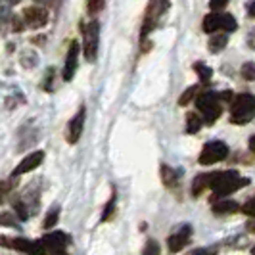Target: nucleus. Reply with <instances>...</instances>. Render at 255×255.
<instances>
[{
    "label": "nucleus",
    "mask_w": 255,
    "mask_h": 255,
    "mask_svg": "<svg viewBox=\"0 0 255 255\" xmlns=\"http://www.w3.org/2000/svg\"><path fill=\"white\" fill-rule=\"evenodd\" d=\"M242 211L246 215H250V217H255V196L248 202V204H244Z\"/></svg>",
    "instance_id": "c756f323"
},
{
    "label": "nucleus",
    "mask_w": 255,
    "mask_h": 255,
    "mask_svg": "<svg viewBox=\"0 0 255 255\" xmlns=\"http://www.w3.org/2000/svg\"><path fill=\"white\" fill-rule=\"evenodd\" d=\"M12 25H13V31H23V25H25V21H21L17 15H12Z\"/></svg>",
    "instance_id": "473e14b6"
},
{
    "label": "nucleus",
    "mask_w": 255,
    "mask_h": 255,
    "mask_svg": "<svg viewBox=\"0 0 255 255\" xmlns=\"http://www.w3.org/2000/svg\"><path fill=\"white\" fill-rule=\"evenodd\" d=\"M194 69H196V73L200 75V79L204 81V83H209V79L213 75V71H211V67H207L205 64H194Z\"/></svg>",
    "instance_id": "4be33fe9"
},
{
    "label": "nucleus",
    "mask_w": 255,
    "mask_h": 255,
    "mask_svg": "<svg viewBox=\"0 0 255 255\" xmlns=\"http://www.w3.org/2000/svg\"><path fill=\"white\" fill-rule=\"evenodd\" d=\"M227 4H229V0H211V2H209V8H211L213 12H217V10H223Z\"/></svg>",
    "instance_id": "7c9ffc66"
},
{
    "label": "nucleus",
    "mask_w": 255,
    "mask_h": 255,
    "mask_svg": "<svg viewBox=\"0 0 255 255\" xmlns=\"http://www.w3.org/2000/svg\"><path fill=\"white\" fill-rule=\"evenodd\" d=\"M196 106L202 114V119H204L207 125H213L217 121L221 114H223V108H221V100L215 92H204L196 98Z\"/></svg>",
    "instance_id": "20e7f679"
},
{
    "label": "nucleus",
    "mask_w": 255,
    "mask_h": 255,
    "mask_svg": "<svg viewBox=\"0 0 255 255\" xmlns=\"http://www.w3.org/2000/svg\"><path fill=\"white\" fill-rule=\"evenodd\" d=\"M207 184L213 190L215 198H225L232 192L248 186L250 179H240L236 171H221V173H207Z\"/></svg>",
    "instance_id": "f257e3e1"
},
{
    "label": "nucleus",
    "mask_w": 255,
    "mask_h": 255,
    "mask_svg": "<svg viewBox=\"0 0 255 255\" xmlns=\"http://www.w3.org/2000/svg\"><path fill=\"white\" fill-rule=\"evenodd\" d=\"M40 244L44 246L46 254H50V252H65V248H67V244H69V236H67L65 232L56 230V232L44 234Z\"/></svg>",
    "instance_id": "6e6552de"
},
{
    "label": "nucleus",
    "mask_w": 255,
    "mask_h": 255,
    "mask_svg": "<svg viewBox=\"0 0 255 255\" xmlns=\"http://www.w3.org/2000/svg\"><path fill=\"white\" fill-rule=\"evenodd\" d=\"M8 19H12L10 4L8 2H0V21H8Z\"/></svg>",
    "instance_id": "c85d7f7f"
},
{
    "label": "nucleus",
    "mask_w": 255,
    "mask_h": 255,
    "mask_svg": "<svg viewBox=\"0 0 255 255\" xmlns=\"http://www.w3.org/2000/svg\"><path fill=\"white\" fill-rule=\"evenodd\" d=\"M221 29L227 31V33H232V31L238 29V23L230 13H221Z\"/></svg>",
    "instance_id": "aec40b11"
},
{
    "label": "nucleus",
    "mask_w": 255,
    "mask_h": 255,
    "mask_svg": "<svg viewBox=\"0 0 255 255\" xmlns=\"http://www.w3.org/2000/svg\"><path fill=\"white\" fill-rule=\"evenodd\" d=\"M252 254H254V255H255V246H254V250H252Z\"/></svg>",
    "instance_id": "58836bf2"
},
{
    "label": "nucleus",
    "mask_w": 255,
    "mask_h": 255,
    "mask_svg": "<svg viewBox=\"0 0 255 255\" xmlns=\"http://www.w3.org/2000/svg\"><path fill=\"white\" fill-rule=\"evenodd\" d=\"M104 4H106L104 0H89L87 2V8H89L90 13H98L104 10Z\"/></svg>",
    "instance_id": "bb28decb"
},
{
    "label": "nucleus",
    "mask_w": 255,
    "mask_h": 255,
    "mask_svg": "<svg viewBox=\"0 0 255 255\" xmlns=\"http://www.w3.org/2000/svg\"><path fill=\"white\" fill-rule=\"evenodd\" d=\"M192 255H217V248H202V250H196Z\"/></svg>",
    "instance_id": "2f4dec72"
},
{
    "label": "nucleus",
    "mask_w": 255,
    "mask_h": 255,
    "mask_svg": "<svg viewBox=\"0 0 255 255\" xmlns=\"http://www.w3.org/2000/svg\"><path fill=\"white\" fill-rule=\"evenodd\" d=\"M246 10H248V15H250V17H255V0H250V2L246 4Z\"/></svg>",
    "instance_id": "72a5a7b5"
},
{
    "label": "nucleus",
    "mask_w": 255,
    "mask_h": 255,
    "mask_svg": "<svg viewBox=\"0 0 255 255\" xmlns=\"http://www.w3.org/2000/svg\"><path fill=\"white\" fill-rule=\"evenodd\" d=\"M85 119H87V108L81 106L79 112L73 115V119L69 121V138H67V140L71 142V144L79 142V138H81L83 127H85Z\"/></svg>",
    "instance_id": "f8f14e48"
},
{
    "label": "nucleus",
    "mask_w": 255,
    "mask_h": 255,
    "mask_svg": "<svg viewBox=\"0 0 255 255\" xmlns=\"http://www.w3.org/2000/svg\"><path fill=\"white\" fill-rule=\"evenodd\" d=\"M58 219H60V209L58 207H52L50 211H48V215L44 219V229H52V227H56V223H58Z\"/></svg>",
    "instance_id": "5701e85b"
},
{
    "label": "nucleus",
    "mask_w": 255,
    "mask_h": 255,
    "mask_svg": "<svg viewBox=\"0 0 255 255\" xmlns=\"http://www.w3.org/2000/svg\"><path fill=\"white\" fill-rule=\"evenodd\" d=\"M142 255H159V244L155 242V240H150V242L146 244Z\"/></svg>",
    "instance_id": "cd10ccee"
},
{
    "label": "nucleus",
    "mask_w": 255,
    "mask_h": 255,
    "mask_svg": "<svg viewBox=\"0 0 255 255\" xmlns=\"http://www.w3.org/2000/svg\"><path fill=\"white\" fill-rule=\"evenodd\" d=\"M23 21H25V25L33 27V29H38V27L46 25L48 13H46L44 8H40V6H31V8H25V10H23Z\"/></svg>",
    "instance_id": "9d476101"
},
{
    "label": "nucleus",
    "mask_w": 255,
    "mask_h": 255,
    "mask_svg": "<svg viewBox=\"0 0 255 255\" xmlns=\"http://www.w3.org/2000/svg\"><path fill=\"white\" fill-rule=\"evenodd\" d=\"M252 230H254V232H255V223H254V225H252Z\"/></svg>",
    "instance_id": "4c0bfd02"
},
{
    "label": "nucleus",
    "mask_w": 255,
    "mask_h": 255,
    "mask_svg": "<svg viewBox=\"0 0 255 255\" xmlns=\"http://www.w3.org/2000/svg\"><path fill=\"white\" fill-rule=\"evenodd\" d=\"M115 205H117V196H115V192H114V194H112V198H110V202H108V204H106V207H104L102 221H110V219L114 217Z\"/></svg>",
    "instance_id": "412c9836"
},
{
    "label": "nucleus",
    "mask_w": 255,
    "mask_h": 255,
    "mask_svg": "<svg viewBox=\"0 0 255 255\" xmlns=\"http://www.w3.org/2000/svg\"><path fill=\"white\" fill-rule=\"evenodd\" d=\"M38 64V56L33 50H23L21 52V65L27 69H33Z\"/></svg>",
    "instance_id": "6ab92c4d"
},
{
    "label": "nucleus",
    "mask_w": 255,
    "mask_h": 255,
    "mask_svg": "<svg viewBox=\"0 0 255 255\" xmlns=\"http://www.w3.org/2000/svg\"><path fill=\"white\" fill-rule=\"evenodd\" d=\"M230 117L232 123L236 125H246L255 117V96L254 94H240L234 98L232 108H230Z\"/></svg>",
    "instance_id": "f03ea898"
},
{
    "label": "nucleus",
    "mask_w": 255,
    "mask_h": 255,
    "mask_svg": "<svg viewBox=\"0 0 255 255\" xmlns=\"http://www.w3.org/2000/svg\"><path fill=\"white\" fill-rule=\"evenodd\" d=\"M198 90H200L198 89V85H194V87H190L188 90H184V94L179 98V106H188V104L194 100V96L198 94Z\"/></svg>",
    "instance_id": "b1692460"
},
{
    "label": "nucleus",
    "mask_w": 255,
    "mask_h": 255,
    "mask_svg": "<svg viewBox=\"0 0 255 255\" xmlns=\"http://www.w3.org/2000/svg\"><path fill=\"white\" fill-rule=\"evenodd\" d=\"M0 225H4V227H13V229H19V225H17V221H15V215H13V213H8V211L0 213Z\"/></svg>",
    "instance_id": "393cba45"
},
{
    "label": "nucleus",
    "mask_w": 255,
    "mask_h": 255,
    "mask_svg": "<svg viewBox=\"0 0 255 255\" xmlns=\"http://www.w3.org/2000/svg\"><path fill=\"white\" fill-rule=\"evenodd\" d=\"M250 150H252V152H255V134L250 138Z\"/></svg>",
    "instance_id": "f704fd0d"
},
{
    "label": "nucleus",
    "mask_w": 255,
    "mask_h": 255,
    "mask_svg": "<svg viewBox=\"0 0 255 255\" xmlns=\"http://www.w3.org/2000/svg\"><path fill=\"white\" fill-rule=\"evenodd\" d=\"M48 255H67L65 252H50Z\"/></svg>",
    "instance_id": "c9c22d12"
},
{
    "label": "nucleus",
    "mask_w": 255,
    "mask_h": 255,
    "mask_svg": "<svg viewBox=\"0 0 255 255\" xmlns=\"http://www.w3.org/2000/svg\"><path fill=\"white\" fill-rule=\"evenodd\" d=\"M98 44H100V23L90 21L83 29V52H85V58L89 62H96Z\"/></svg>",
    "instance_id": "39448f33"
},
{
    "label": "nucleus",
    "mask_w": 255,
    "mask_h": 255,
    "mask_svg": "<svg viewBox=\"0 0 255 255\" xmlns=\"http://www.w3.org/2000/svg\"><path fill=\"white\" fill-rule=\"evenodd\" d=\"M167 10H169V0H150V4L146 8V13H144V21H142V31H140L142 42L157 27L159 19L163 17V13Z\"/></svg>",
    "instance_id": "7ed1b4c3"
},
{
    "label": "nucleus",
    "mask_w": 255,
    "mask_h": 255,
    "mask_svg": "<svg viewBox=\"0 0 255 255\" xmlns=\"http://www.w3.org/2000/svg\"><path fill=\"white\" fill-rule=\"evenodd\" d=\"M179 171H175L173 167L169 165H161V177H163V182H165V186L169 188H175L177 186V182H179Z\"/></svg>",
    "instance_id": "2eb2a0df"
},
{
    "label": "nucleus",
    "mask_w": 255,
    "mask_h": 255,
    "mask_svg": "<svg viewBox=\"0 0 255 255\" xmlns=\"http://www.w3.org/2000/svg\"><path fill=\"white\" fill-rule=\"evenodd\" d=\"M229 44V35L225 33H219V35H213L211 40H209V52L217 54V52L225 50V46Z\"/></svg>",
    "instance_id": "f3484780"
},
{
    "label": "nucleus",
    "mask_w": 255,
    "mask_h": 255,
    "mask_svg": "<svg viewBox=\"0 0 255 255\" xmlns=\"http://www.w3.org/2000/svg\"><path fill=\"white\" fill-rule=\"evenodd\" d=\"M0 244L6 246V248H12L17 250L21 254L27 255H44L46 250L40 242H33V240H25V238H6V236H0Z\"/></svg>",
    "instance_id": "0eeeda50"
},
{
    "label": "nucleus",
    "mask_w": 255,
    "mask_h": 255,
    "mask_svg": "<svg viewBox=\"0 0 255 255\" xmlns=\"http://www.w3.org/2000/svg\"><path fill=\"white\" fill-rule=\"evenodd\" d=\"M79 50H81V44L73 40L71 44H69V48H67V56H65V65H64V79L65 81H71L73 75H75L77 71V64H79Z\"/></svg>",
    "instance_id": "1a4fd4ad"
},
{
    "label": "nucleus",
    "mask_w": 255,
    "mask_h": 255,
    "mask_svg": "<svg viewBox=\"0 0 255 255\" xmlns=\"http://www.w3.org/2000/svg\"><path fill=\"white\" fill-rule=\"evenodd\" d=\"M242 77L246 81H255V64L254 62H248L242 65Z\"/></svg>",
    "instance_id": "a878e982"
},
{
    "label": "nucleus",
    "mask_w": 255,
    "mask_h": 255,
    "mask_svg": "<svg viewBox=\"0 0 255 255\" xmlns=\"http://www.w3.org/2000/svg\"><path fill=\"white\" fill-rule=\"evenodd\" d=\"M204 125V119H202V115H198L196 112H192V114L186 115V132H190V134H196L200 128Z\"/></svg>",
    "instance_id": "a211bd4d"
},
{
    "label": "nucleus",
    "mask_w": 255,
    "mask_h": 255,
    "mask_svg": "<svg viewBox=\"0 0 255 255\" xmlns=\"http://www.w3.org/2000/svg\"><path fill=\"white\" fill-rule=\"evenodd\" d=\"M211 207H213V213H217V215L236 213V211L240 209L238 202H234V200H217V202L211 205Z\"/></svg>",
    "instance_id": "4468645a"
},
{
    "label": "nucleus",
    "mask_w": 255,
    "mask_h": 255,
    "mask_svg": "<svg viewBox=\"0 0 255 255\" xmlns=\"http://www.w3.org/2000/svg\"><path fill=\"white\" fill-rule=\"evenodd\" d=\"M221 29V13H207L204 17L205 33H217Z\"/></svg>",
    "instance_id": "dca6fc26"
},
{
    "label": "nucleus",
    "mask_w": 255,
    "mask_h": 255,
    "mask_svg": "<svg viewBox=\"0 0 255 255\" xmlns=\"http://www.w3.org/2000/svg\"><path fill=\"white\" fill-rule=\"evenodd\" d=\"M42 159H44V152H31L19 165L13 169L12 179L13 177H19V175H25V173L33 171V169H37V167L42 163Z\"/></svg>",
    "instance_id": "ddd939ff"
},
{
    "label": "nucleus",
    "mask_w": 255,
    "mask_h": 255,
    "mask_svg": "<svg viewBox=\"0 0 255 255\" xmlns=\"http://www.w3.org/2000/svg\"><path fill=\"white\" fill-rule=\"evenodd\" d=\"M227 155H229V146L225 142H207L204 146V150H202V153H200V163L202 165H213V163L223 161Z\"/></svg>",
    "instance_id": "423d86ee"
},
{
    "label": "nucleus",
    "mask_w": 255,
    "mask_h": 255,
    "mask_svg": "<svg viewBox=\"0 0 255 255\" xmlns=\"http://www.w3.org/2000/svg\"><path fill=\"white\" fill-rule=\"evenodd\" d=\"M35 2H38V4H50L52 0H35Z\"/></svg>",
    "instance_id": "e433bc0d"
},
{
    "label": "nucleus",
    "mask_w": 255,
    "mask_h": 255,
    "mask_svg": "<svg viewBox=\"0 0 255 255\" xmlns=\"http://www.w3.org/2000/svg\"><path fill=\"white\" fill-rule=\"evenodd\" d=\"M190 234H192L190 225H184V227H180L175 234H171V236H169V240H167L169 252H171V254H179L180 250H182V248L188 244V240H190Z\"/></svg>",
    "instance_id": "9b49d317"
}]
</instances>
